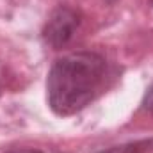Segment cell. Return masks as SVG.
Returning <instances> with one entry per match:
<instances>
[{"label": "cell", "instance_id": "6da1fadb", "mask_svg": "<svg viewBox=\"0 0 153 153\" xmlns=\"http://www.w3.org/2000/svg\"><path fill=\"white\" fill-rule=\"evenodd\" d=\"M111 68L103 55L89 50L57 59L46 76V100L57 116H73L91 105L109 85Z\"/></svg>", "mask_w": 153, "mask_h": 153}, {"label": "cell", "instance_id": "7a4b0ae2", "mask_svg": "<svg viewBox=\"0 0 153 153\" xmlns=\"http://www.w3.org/2000/svg\"><path fill=\"white\" fill-rule=\"evenodd\" d=\"M80 27V14L68 5H59L45 23L43 39L48 46L59 50L66 46Z\"/></svg>", "mask_w": 153, "mask_h": 153}, {"label": "cell", "instance_id": "3957f363", "mask_svg": "<svg viewBox=\"0 0 153 153\" xmlns=\"http://www.w3.org/2000/svg\"><path fill=\"white\" fill-rule=\"evenodd\" d=\"M146 143H128V144H119L107 150H102L98 153H146Z\"/></svg>", "mask_w": 153, "mask_h": 153}, {"label": "cell", "instance_id": "277c9868", "mask_svg": "<svg viewBox=\"0 0 153 153\" xmlns=\"http://www.w3.org/2000/svg\"><path fill=\"white\" fill-rule=\"evenodd\" d=\"M143 109L153 114V85L148 89V91H146V94H144V100H143Z\"/></svg>", "mask_w": 153, "mask_h": 153}, {"label": "cell", "instance_id": "5b68a950", "mask_svg": "<svg viewBox=\"0 0 153 153\" xmlns=\"http://www.w3.org/2000/svg\"><path fill=\"white\" fill-rule=\"evenodd\" d=\"M9 153H43L39 150H30V148H25V150H14V152H9Z\"/></svg>", "mask_w": 153, "mask_h": 153}]
</instances>
